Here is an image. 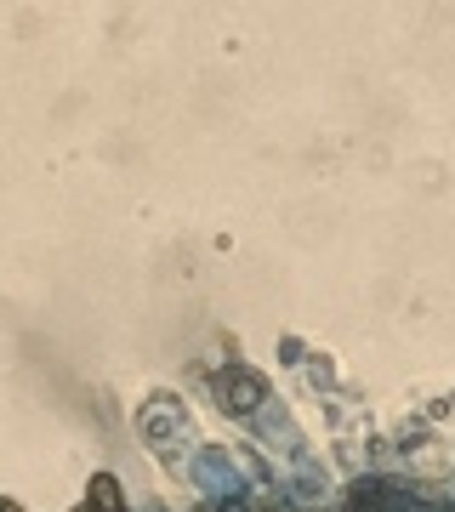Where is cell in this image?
I'll return each instance as SVG.
<instances>
[{"label":"cell","instance_id":"6da1fadb","mask_svg":"<svg viewBox=\"0 0 455 512\" xmlns=\"http://www.w3.org/2000/svg\"><path fill=\"white\" fill-rule=\"evenodd\" d=\"M80 512H126V495H120V484H114L109 473H97V478H91L86 507H80Z\"/></svg>","mask_w":455,"mask_h":512},{"label":"cell","instance_id":"7a4b0ae2","mask_svg":"<svg viewBox=\"0 0 455 512\" xmlns=\"http://www.w3.org/2000/svg\"><path fill=\"white\" fill-rule=\"evenodd\" d=\"M0 512H18V501H0Z\"/></svg>","mask_w":455,"mask_h":512}]
</instances>
